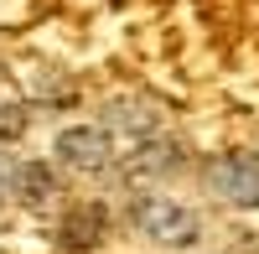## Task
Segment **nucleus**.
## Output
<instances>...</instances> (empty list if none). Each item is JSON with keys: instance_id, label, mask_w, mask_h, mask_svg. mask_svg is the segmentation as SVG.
I'll return each instance as SVG.
<instances>
[{"instance_id": "1a4fd4ad", "label": "nucleus", "mask_w": 259, "mask_h": 254, "mask_svg": "<svg viewBox=\"0 0 259 254\" xmlns=\"http://www.w3.org/2000/svg\"><path fill=\"white\" fill-rule=\"evenodd\" d=\"M11 177H16V172H11V166H6V161H0V202H6V197H11Z\"/></svg>"}, {"instance_id": "20e7f679", "label": "nucleus", "mask_w": 259, "mask_h": 254, "mask_svg": "<svg viewBox=\"0 0 259 254\" xmlns=\"http://www.w3.org/2000/svg\"><path fill=\"white\" fill-rule=\"evenodd\" d=\"M104 223H109L104 202H78L73 213L57 223V244H62V249H94V244L104 239Z\"/></svg>"}, {"instance_id": "423d86ee", "label": "nucleus", "mask_w": 259, "mask_h": 254, "mask_svg": "<svg viewBox=\"0 0 259 254\" xmlns=\"http://www.w3.org/2000/svg\"><path fill=\"white\" fill-rule=\"evenodd\" d=\"M11 182H16V197L26 202V207H41L47 197H57V177H52L47 161H21Z\"/></svg>"}, {"instance_id": "6e6552de", "label": "nucleus", "mask_w": 259, "mask_h": 254, "mask_svg": "<svg viewBox=\"0 0 259 254\" xmlns=\"http://www.w3.org/2000/svg\"><path fill=\"white\" fill-rule=\"evenodd\" d=\"M26 135V109L21 104H0V140H21Z\"/></svg>"}, {"instance_id": "f03ea898", "label": "nucleus", "mask_w": 259, "mask_h": 254, "mask_svg": "<svg viewBox=\"0 0 259 254\" xmlns=\"http://www.w3.org/2000/svg\"><path fill=\"white\" fill-rule=\"evenodd\" d=\"M207 187L233 207H259V156H249V151L218 156L207 166Z\"/></svg>"}, {"instance_id": "f257e3e1", "label": "nucleus", "mask_w": 259, "mask_h": 254, "mask_svg": "<svg viewBox=\"0 0 259 254\" xmlns=\"http://www.w3.org/2000/svg\"><path fill=\"white\" fill-rule=\"evenodd\" d=\"M130 218H135V228H140L145 239H156V244H166V249L197 244V234H202V218L192 213V207L171 202V197H135Z\"/></svg>"}, {"instance_id": "0eeeda50", "label": "nucleus", "mask_w": 259, "mask_h": 254, "mask_svg": "<svg viewBox=\"0 0 259 254\" xmlns=\"http://www.w3.org/2000/svg\"><path fill=\"white\" fill-rule=\"evenodd\" d=\"M109 124L135 130V135H150V130H156V114H150L145 104H135V99H119V104H109Z\"/></svg>"}, {"instance_id": "39448f33", "label": "nucleus", "mask_w": 259, "mask_h": 254, "mask_svg": "<svg viewBox=\"0 0 259 254\" xmlns=\"http://www.w3.org/2000/svg\"><path fill=\"white\" fill-rule=\"evenodd\" d=\"M182 166V145L177 140H145L135 156L124 161V177L130 182H150V177H166Z\"/></svg>"}, {"instance_id": "7ed1b4c3", "label": "nucleus", "mask_w": 259, "mask_h": 254, "mask_svg": "<svg viewBox=\"0 0 259 254\" xmlns=\"http://www.w3.org/2000/svg\"><path fill=\"white\" fill-rule=\"evenodd\" d=\"M57 161L73 166V172H104L114 161V145L99 124H73V130L57 135Z\"/></svg>"}]
</instances>
